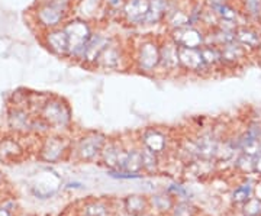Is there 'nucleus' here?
Segmentation results:
<instances>
[{"label":"nucleus","mask_w":261,"mask_h":216,"mask_svg":"<svg viewBox=\"0 0 261 216\" xmlns=\"http://www.w3.org/2000/svg\"><path fill=\"white\" fill-rule=\"evenodd\" d=\"M45 2L51 3V5H54V6H57V8H60V9H63L64 12H67L68 15L74 16L75 0H45Z\"/></svg>","instance_id":"72a5a7b5"},{"label":"nucleus","mask_w":261,"mask_h":216,"mask_svg":"<svg viewBox=\"0 0 261 216\" xmlns=\"http://www.w3.org/2000/svg\"><path fill=\"white\" fill-rule=\"evenodd\" d=\"M252 193H254V183L251 180H247L245 183H243L241 186L233 190L232 200L235 203H241L244 205L248 199L252 198Z\"/></svg>","instance_id":"c756f323"},{"label":"nucleus","mask_w":261,"mask_h":216,"mask_svg":"<svg viewBox=\"0 0 261 216\" xmlns=\"http://www.w3.org/2000/svg\"><path fill=\"white\" fill-rule=\"evenodd\" d=\"M37 115L48 123L51 132L65 133L73 125V111L70 104L65 99L56 94H49L47 102Z\"/></svg>","instance_id":"7ed1b4c3"},{"label":"nucleus","mask_w":261,"mask_h":216,"mask_svg":"<svg viewBox=\"0 0 261 216\" xmlns=\"http://www.w3.org/2000/svg\"><path fill=\"white\" fill-rule=\"evenodd\" d=\"M123 147H125V142L122 140L108 138V141L100 152L99 161L105 167H108V170H116L118 169V160H119V155H121Z\"/></svg>","instance_id":"412c9836"},{"label":"nucleus","mask_w":261,"mask_h":216,"mask_svg":"<svg viewBox=\"0 0 261 216\" xmlns=\"http://www.w3.org/2000/svg\"><path fill=\"white\" fill-rule=\"evenodd\" d=\"M63 28H64L67 37H68V57H67V60H70L71 63H75V64H80L86 44L92 37L96 26L92 22L74 15V16L65 20Z\"/></svg>","instance_id":"f03ea898"},{"label":"nucleus","mask_w":261,"mask_h":216,"mask_svg":"<svg viewBox=\"0 0 261 216\" xmlns=\"http://www.w3.org/2000/svg\"><path fill=\"white\" fill-rule=\"evenodd\" d=\"M73 140H70L65 133L49 132L44 137L39 147V158L45 163H60L65 160L71 154Z\"/></svg>","instance_id":"0eeeda50"},{"label":"nucleus","mask_w":261,"mask_h":216,"mask_svg":"<svg viewBox=\"0 0 261 216\" xmlns=\"http://www.w3.org/2000/svg\"><path fill=\"white\" fill-rule=\"evenodd\" d=\"M123 210L130 216H142L149 212V199L144 195L132 193L122 199Z\"/></svg>","instance_id":"4be33fe9"},{"label":"nucleus","mask_w":261,"mask_h":216,"mask_svg":"<svg viewBox=\"0 0 261 216\" xmlns=\"http://www.w3.org/2000/svg\"><path fill=\"white\" fill-rule=\"evenodd\" d=\"M206 31L200 26H185L167 31V37L178 48H200L205 45Z\"/></svg>","instance_id":"f8f14e48"},{"label":"nucleus","mask_w":261,"mask_h":216,"mask_svg":"<svg viewBox=\"0 0 261 216\" xmlns=\"http://www.w3.org/2000/svg\"><path fill=\"white\" fill-rule=\"evenodd\" d=\"M160 66V37L140 38L132 49V70L144 75H157Z\"/></svg>","instance_id":"f257e3e1"},{"label":"nucleus","mask_w":261,"mask_h":216,"mask_svg":"<svg viewBox=\"0 0 261 216\" xmlns=\"http://www.w3.org/2000/svg\"><path fill=\"white\" fill-rule=\"evenodd\" d=\"M115 209L105 199L83 200L75 209V216H113Z\"/></svg>","instance_id":"6ab92c4d"},{"label":"nucleus","mask_w":261,"mask_h":216,"mask_svg":"<svg viewBox=\"0 0 261 216\" xmlns=\"http://www.w3.org/2000/svg\"><path fill=\"white\" fill-rule=\"evenodd\" d=\"M74 15L96 25V22H100V19L106 18L103 0H75Z\"/></svg>","instance_id":"f3484780"},{"label":"nucleus","mask_w":261,"mask_h":216,"mask_svg":"<svg viewBox=\"0 0 261 216\" xmlns=\"http://www.w3.org/2000/svg\"><path fill=\"white\" fill-rule=\"evenodd\" d=\"M199 49H200V54L203 57V61L206 63V66H207V68H209L212 73L225 70L224 58H222V51H221V48L205 44V45H202Z\"/></svg>","instance_id":"393cba45"},{"label":"nucleus","mask_w":261,"mask_h":216,"mask_svg":"<svg viewBox=\"0 0 261 216\" xmlns=\"http://www.w3.org/2000/svg\"><path fill=\"white\" fill-rule=\"evenodd\" d=\"M3 183V174H2V171H0V184Z\"/></svg>","instance_id":"e433bc0d"},{"label":"nucleus","mask_w":261,"mask_h":216,"mask_svg":"<svg viewBox=\"0 0 261 216\" xmlns=\"http://www.w3.org/2000/svg\"><path fill=\"white\" fill-rule=\"evenodd\" d=\"M0 216H12L10 215V212L8 209H5V207H0Z\"/></svg>","instance_id":"c9c22d12"},{"label":"nucleus","mask_w":261,"mask_h":216,"mask_svg":"<svg viewBox=\"0 0 261 216\" xmlns=\"http://www.w3.org/2000/svg\"><path fill=\"white\" fill-rule=\"evenodd\" d=\"M181 74L193 77H211L212 71L207 68L199 48H178Z\"/></svg>","instance_id":"9d476101"},{"label":"nucleus","mask_w":261,"mask_h":216,"mask_svg":"<svg viewBox=\"0 0 261 216\" xmlns=\"http://www.w3.org/2000/svg\"><path fill=\"white\" fill-rule=\"evenodd\" d=\"M126 0H103V8H105V15L106 19L109 18H121V12L123 9Z\"/></svg>","instance_id":"7c9ffc66"},{"label":"nucleus","mask_w":261,"mask_h":216,"mask_svg":"<svg viewBox=\"0 0 261 216\" xmlns=\"http://www.w3.org/2000/svg\"><path fill=\"white\" fill-rule=\"evenodd\" d=\"M235 41L248 52L250 57L261 56V31L252 23L237 26Z\"/></svg>","instance_id":"2eb2a0df"},{"label":"nucleus","mask_w":261,"mask_h":216,"mask_svg":"<svg viewBox=\"0 0 261 216\" xmlns=\"http://www.w3.org/2000/svg\"><path fill=\"white\" fill-rule=\"evenodd\" d=\"M141 160H142V173L155 176L161 171V157L159 154L141 147Z\"/></svg>","instance_id":"a878e982"},{"label":"nucleus","mask_w":261,"mask_h":216,"mask_svg":"<svg viewBox=\"0 0 261 216\" xmlns=\"http://www.w3.org/2000/svg\"><path fill=\"white\" fill-rule=\"evenodd\" d=\"M34 115L35 113L31 112L28 107L12 106L8 112V125L12 131L18 132V133H28L31 132Z\"/></svg>","instance_id":"dca6fc26"},{"label":"nucleus","mask_w":261,"mask_h":216,"mask_svg":"<svg viewBox=\"0 0 261 216\" xmlns=\"http://www.w3.org/2000/svg\"><path fill=\"white\" fill-rule=\"evenodd\" d=\"M222 51V58H224L225 70H235V68H240L243 67L247 60L250 58L248 52L244 49L237 41H233L231 44L221 47Z\"/></svg>","instance_id":"aec40b11"},{"label":"nucleus","mask_w":261,"mask_h":216,"mask_svg":"<svg viewBox=\"0 0 261 216\" xmlns=\"http://www.w3.org/2000/svg\"><path fill=\"white\" fill-rule=\"evenodd\" d=\"M163 77H176L181 74L178 47L167 37H160V66L159 73Z\"/></svg>","instance_id":"6e6552de"},{"label":"nucleus","mask_w":261,"mask_h":216,"mask_svg":"<svg viewBox=\"0 0 261 216\" xmlns=\"http://www.w3.org/2000/svg\"><path fill=\"white\" fill-rule=\"evenodd\" d=\"M260 216H261V215H260Z\"/></svg>","instance_id":"4c0bfd02"},{"label":"nucleus","mask_w":261,"mask_h":216,"mask_svg":"<svg viewBox=\"0 0 261 216\" xmlns=\"http://www.w3.org/2000/svg\"><path fill=\"white\" fill-rule=\"evenodd\" d=\"M109 176L113 179L138 180L144 177V173H130V171H125V170H109Z\"/></svg>","instance_id":"473e14b6"},{"label":"nucleus","mask_w":261,"mask_h":216,"mask_svg":"<svg viewBox=\"0 0 261 216\" xmlns=\"http://www.w3.org/2000/svg\"><path fill=\"white\" fill-rule=\"evenodd\" d=\"M39 41L53 56L67 60V57H68V37H67L63 26L41 32Z\"/></svg>","instance_id":"4468645a"},{"label":"nucleus","mask_w":261,"mask_h":216,"mask_svg":"<svg viewBox=\"0 0 261 216\" xmlns=\"http://www.w3.org/2000/svg\"><path fill=\"white\" fill-rule=\"evenodd\" d=\"M29 16H31V22L39 31V34L48 29L60 28L64 25L67 19L71 18V15H68L67 12L45 0H37L29 10Z\"/></svg>","instance_id":"423d86ee"},{"label":"nucleus","mask_w":261,"mask_h":216,"mask_svg":"<svg viewBox=\"0 0 261 216\" xmlns=\"http://www.w3.org/2000/svg\"><path fill=\"white\" fill-rule=\"evenodd\" d=\"M199 210L190 200H176L168 216H197Z\"/></svg>","instance_id":"c85d7f7f"},{"label":"nucleus","mask_w":261,"mask_h":216,"mask_svg":"<svg viewBox=\"0 0 261 216\" xmlns=\"http://www.w3.org/2000/svg\"><path fill=\"white\" fill-rule=\"evenodd\" d=\"M252 173L261 176V152L252 158Z\"/></svg>","instance_id":"f704fd0d"},{"label":"nucleus","mask_w":261,"mask_h":216,"mask_svg":"<svg viewBox=\"0 0 261 216\" xmlns=\"http://www.w3.org/2000/svg\"><path fill=\"white\" fill-rule=\"evenodd\" d=\"M94 68L103 71H125L132 68V51L121 38L115 35L112 42L103 49Z\"/></svg>","instance_id":"20e7f679"},{"label":"nucleus","mask_w":261,"mask_h":216,"mask_svg":"<svg viewBox=\"0 0 261 216\" xmlns=\"http://www.w3.org/2000/svg\"><path fill=\"white\" fill-rule=\"evenodd\" d=\"M168 12V0H149V10L145 20V28H154L164 23Z\"/></svg>","instance_id":"b1692460"},{"label":"nucleus","mask_w":261,"mask_h":216,"mask_svg":"<svg viewBox=\"0 0 261 216\" xmlns=\"http://www.w3.org/2000/svg\"><path fill=\"white\" fill-rule=\"evenodd\" d=\"M113 37L115 35H111L105 29L94 28L92 37L86 44L83 56L80 60V66L86 67V68H94L99 57L103 52V49L112 42Z\"/></svg>","instance_id":"1a4fd4ad"},{"label":"nucleus","mask_w":261,"mask_h":216,"mask_svg":"<svg viewBox=\"0 0 261 216\" xmlns=\"http://www.w3.org/2000/svg\"><path fill=\"white\" fill-rule=\"evenodd\" d=\"M149 199V212H154L159 216H168L176 203V198L168 192L154 193Z\"/></svg>","instance_id":"5701e85b"},{"label":"nucleus","mask_w":261,"mask_h":216,"mask_svg":"<svg viewBox=\"0 0 261 216\" xmlns=\"http://www.w3.org/2000/svg\"><path fill=\"white\" fill-rule=\"evenodd\" d=\"M108 135L100 131L83 132L80 137L73 140L71 145V157L80 163H93L99 161L105 144L108 141Z\"/></svg>","instance_id":"39448f33"},{"label":"nucleus","mask_w":261,"mask_h":216,"mask_svg":"<svg viewBox=\"0 0 261 216\" xmlns=\"http://www.w3.org/2000/svg\"><path fill=\"white\" fill-rule=\"evenodd\" d=\"M243 212L245 216H260L261 215V199H248L243 205Z\"/></svg>","instance_id":"2f4dec72"},{"label":"nucleus","mask_w":261,"mask_h":216,"mask_svg":"<svg viewBox=\"0 0 261 216\" xmlns=\"http://www.w3.org/2000/svg\"><path fill=\"white\" fill-rule=\"evenodd\" d=\"M241 13L245 19L251 22H258L261 15V0H237Z\"/></svg>","instance_id":"cd10ccee"},{"label":"nucleus","mask_w":261,"mask_h":216,"mask_svg":"<svg viewBox=\"0 0 261 216\" xmlns=\"http://www.w3.org/2000/svg\"><path fill=\"white\" fill-rule=\"evenodd\" d=\"M235 25L229 23H219L218 26L207 29L205 35V44L215 45V47H225L235 41Z\"/></svg>","instance_id":"a211bd4d"},{"label":"nucleus","mask_w":261,"mask_h":216,"mask_svg":"<svg viewBox=\"0 0 261 216\" xmlns=\"http://www.w3.org/2000/svg\"><path fill=\"white\" fill-rule=\"evenodd\" d=\"M23 154L20 144L12 138L0 140V160H15Z\"/></svg>","instance_id":"bb28decb"},{"label":"nucleus","mask_w":261,"mask_h":216,"mask_svg":"<svg viewBox=\"0 0 261 216\" xmlns=\"http://www.w3.org/2000/svg\"><path fill=\"white\" fill-rule=\"evenodd\" d=\"M138 142L141 147L148 148L149 151L159 154L160 157L166 155L170 150L171 140L168 133L160 128H145L144 131L140 132Z\"/></svg>","instance_id":"ddd939ff"},{"label":"nucleus","mask_w":261,"mask_h":216,"mask_svg":"<svg viewBox=\"0 0 261 216\" xmlns=\"http://www.w3.org/2000/svg\"><path fill=\"white\" fill-rule=\"evenodd\" d=\"M148 10L149 0H126L119 19L129 28H145Z\"/></svg>","instance_id":"9b49d317"}]
</instances>
